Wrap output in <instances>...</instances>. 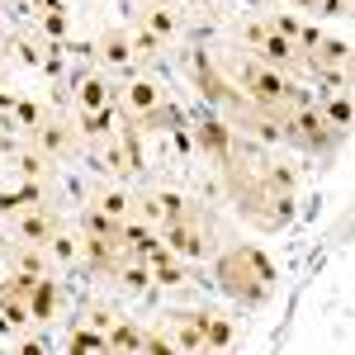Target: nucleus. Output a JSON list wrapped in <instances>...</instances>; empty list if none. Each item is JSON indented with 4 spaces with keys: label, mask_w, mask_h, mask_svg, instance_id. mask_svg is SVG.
Instances as JSON below:
<instances>
[{
    "label": "nucleus",
    "mask_w": 355,
    "mask_h": 355,
    "mask_svg": "<svg viewBox=\"0 0 355 355\" xmlns=\"http://www.w3.org/2000/svg\"><path fill=\"white\" fill-rule=\"evenodd\" d=\"M327 119L346 128V123H351V100H346V95H341V100H331V105H327Z\"/></svg>",
    "instance_id": "13"
},
{
    "label": "nucleus",
    "mask_w": 355,
    "mask_h": 355,
    "mask_svg": "<svg viewBox=\"0 0 355 355\" xmlns=\"http://www.w3.org/2000/svg\"><path fill=\"white\" fill-rule=\"evenodd\" d=\"M199 142L214 147V152H227V133H223L218 123H204V128H199Z\"/></svg>",
    "instance_id": "11"
},
{
    "label": "nucleus",
    "mask_w": 355,
    "mask_h": 355,
    "mask_svg": "<svg viewBox=\"0 0 355 355\" xmlns=\"http://www.w3.org/2000/svg\"><path fill=\"white\" fill-rule=\"evenodd\" d=\"M19 237H24V242H43V237H53V218H48V214H28V218L19 223Z\"/></svg>",
    "instance_id": "6"
},
{
    "label": "nucleus",
    "mask_w": 355,
    "mask_h": 355,
    "mask_svg": "<svg viewBox=\"0 0 355 355\" xmlns=\"http://www.w3.org/2000/svg\"><path fill=\"white\" fill-rule=\"evenodd\" d=\"M85 105H90V110H100V105H105V81H100V76H95V81H85Z\"/></svg>",
    "instance_id": "14"
},
{
    "label": "nucleus",
    "mask_w": 355,
    "mask_h": 355,
    "mask_svg": "<svg viewBox=\"0 0 355 355\" xmlns=\"http://www.w3.org/2000/svg\"><path fill=\"white\" fill-rule=\"evenodd\" d=\"M43 142H48V147H53V152H57V147L67 142V133H62V128H48V133H43Z\"/></svg>",
    "instance_id": "20"
},
{
    "label": "nucleus",
    "mask_w": 355,
    "mask_h": 355,
    "mask_svg": "<svg viewBox=\"0 0 355 355\" xmlns=\"http://www.w3.org/2000/svg\"><path fill=\"white\" fill-rule=\"evenodd\" d=\"M28 313H38V318H48V313H53V284H48V279L28 294Z\"/></svg>",
    "instance_id": "8"
},
{
    "label": "nucleus",
    "mask_w": 355,
    "mask_h": 355,
    "mask_svg": "<svg viewBox=\"0 0 355 355\" xmlns=\"http://www.w3.org/2000/svg\"><path fill=\"white\" fill-rule=\"evenodd\" d=\"M256 43H261V48H266L270 57H289V43H284V38H270V33H261Z\"/></svg>",
    "instance_id": "16"
},
{
    "label": "nucleus",
    "mask_w": 355,
    "mask_h": 355,
    "mask_svg": "<svg viewBox=\"0 0 355 355\" xmlns=\"http://www.w3.org/2000/svg\"><path fill=\"white\" fill-rule=\"evenodd\" d=\"M105 53H110V62H123V57H128V43H110Z\"/></svg>",
    "instance_id": "21"
},
{
    "label": "nucleus",
    "mask_w": 355,
    "mask_h": 355,
    "mask_svg": "<svg viewBox=\"0 0 355 355\" xmlns=\"http://www.w3.org/2000/svg\"><path fill=\"white\" fill-rule=\"evenodd\" d=\"M180 346H185V351L204 346V327H180Z\"/></svg>",
    "instance_id": "17"
},
{
    "label": "nucleus",
    "mask_w": 355,
    "mask_h": 355,
    "mask_svg": "<svg viewBox=\"0 0 355 355\" xmlns=\"http://www.w3.org/2000/svg\"><path fill=\"white\" fill-rule=\"evenodd\" d=\"M142 341H147V336H137L133 327H114V336H110V351H142Z\"/></svg>",
    "instance_id": "7"
},
{
    "label": "nucleus",
    "mask_w": 355,
    "mask_h": 355,
    "mask_svg": "<svg viewBox=\"0 0 355 355\" xmlns=\"http://www.w3.org/2000/svg\"><path fill=\"white\" fill-rule=\"evenodd\" d=\"M152 28H157V33H166V28H171V15H166V10H157V15H152Z\"/></svg>",
    "instance_id": "22"
},
{
    "label": "nucleus",
    "mask_w": 355,
    "mask_h": 355,
    "mask_svg": "<svg viewBox=\"0 0 355 355\" xmlns=\"http://www.w3.org/2000/svg\"><path fill=\"white\" fill-rule=\"evenodd\" d=\"M24 199H38V185H28V190H15V194H0V209H15V204H24Z\"/></svg>",
    "instance_id": "15"
},
{
    "label": "nucleus",
    "mask_w": 355,
    "mask_h": 355,
    "mask_svg": "<svg viewBox=\"0 0 355 355\" xmlns=\"http://www.w3.org/2000/svg\"><path fill=\"white\" fill-rule=\"evenodd\" d=\"M142 128H180V114L175 110H147L142 114Z\"/></svg>",
    "instance_id": "9"
},
{
    "label": "nucleus",
    "mask_w": 355,
    "mask_h": 355,
    "mask_svg": "<svg viewBox=\"0 0 355 355\" xmlns=\"http://www.w3.org/2000/svg\"><path fill=\"white\" fill-rule=\"evenodd\" d=\"M71 351H110V341L95 331H71Z\"/></svg>",
    "instance_id": "10"
},
{
    "label": "nucleus",
    "mask_w": 355,
    "mask_h": 355,
    "mask_svg": "<svg viewBox=\"0 0 355 355\" xmlns=\"http://www.w3.org/2000/svg\"><path fill=\"white\" fill-rule=\"evenodd\" d=\"M53 251L62 256V261H71V256H76V242H67V237H57V242H53Z\"/></svg>",
    "instance_id": "19"
},
{
    "label": "nucleus",
    "mask_w": 355,
    "mask_h": 355,
    "mask_svg": "<svg viewBox=\"0 0 355 355\" xmlns=\"http://www.w3.org/2000/svg\"><path fill=\"white\" fill-rule=\"evenodd\" d=\"M313 48H318V62L322 67H346L351 62V43L346 38H318Z\"/></svg>",
    "instance_id": "3"
},
{
    "label": "nucleus",
    "mask_w": 355,
    "mask_h": 355,
    "mask_svg": "<svg viewBox=\"0 0 355 355\" xmlns=\"http://www.w3.org/2000/svg\"><path fill=\"white\" fill-rule=\"evenodd\" d=\"M19 119H24V123H38V110H33V105L24 100V105H19Z\"/></svg>",
    "instance_id": "23"
},
{
    "label": "nucleus",
    "mask_w": 355,
    "mask_h": 355,
    "mask_svg": "<svg viewBox=\"0 0 355 355\" xmlns=\"http://www.w3.org/2000/svg\"><path fill=\"white\" fill-rule=\"evenodd\" d=\"M128 100H133V110H152V100H157V90L147 81H137L133 90H128Z\"/></svg>",
    "instance_id": "12"
},
{
    "label": "nucleus",
    "mask_w": 355,
    "mask_h": 355,
    "mask_svg": "<svg viewBox=\"0 0 355 355\" xmlns=\"http://www.w3.org/2000/svg\"><path fill=\"white\" fill-rule=\"evenodd\" d=\"M123 209H128V199H123V194H105V214H114V218H119Z\"/></svg>",
    "instance_id": "18"
},
{
    "label": "nucleus",
    "mask_w": 355,
    "mask_h": 355,
    "mask_svg": "<svg viewBox=\"0 0 355 355\" xmlns=\"http://www.w3.org/2000/svg\"><path fill=\"white\" fill-rule=\"evenodd\" d=\"M246 85H251V95H256V100L266 105V114H270L279 100H294V90L279 81L275 71H251V76H246Z\"/></svg>",
    "instance_id": "2"
},
{
    "label": "nucleus",
    "mask_w": 355,
    "mask_h": 355,
    "mask_svg": "<svg viewBox=\"0 0 355 355\" xmlns=\"http://www.w3.org/2000/svg\"><path fill=\"white\" fill-rule=\"evenodd\" d=\"M171 246H175V251H190V256H199V251H204V237H199V232H194L185 218H175V223H171Z\"/></svg>",
    "instance_id": "4"
},
{
    "label": "nucleus",
    "mask_w": 355,
    "mask_h": 355,
    "mask_svg": "<svg viewBox=\"0 0 355 355\" xmlns=\"http://www.w3.org/2000/svg\"><path fill=\"white\" fill-rule=\"evenodd\" d=\"M199 327H204V346H218V351L232 346V327L223 318H199Z\"/></svg>",
    "instance_id": "5"
},
{
    "label": "nucleus",
    "mask_w": 355,
    "mask_h": 355,
    "mask_svg": "<svg viewBox=\"0 0 355 355\" xmlns=\"http://www.w3.org/2000/svg\"><path fill=\"white\" fill-rule=\"evenodd\" d=\"M218 279L232 299L242 303H261L275 284V266L266 261V251H251V246H237L218 261Z\"/></svg>",
    "instance_id": "1"
}]
</instances>
